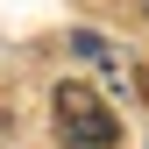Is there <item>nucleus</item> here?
<instances>
[{
	"label": "nucleus",
	"instance_id": "f03ea898",
	"mask_svg": "<svg viewBox=\"0 0 149 149\" xmlns=\"http://www.w3.org/2000/svg\"><path fill=\"white\" fill-rule=\"evenodd\" d=\"M142 14H149V0H142Z\"/></svg>",
	"mask_w": 149,
	"mask_h": 149
},
{
	"label": "nucleus",
	"instance_id": "f257e3e1",
	"mask_svg": "<svg viewBox=\"0 0 149 149\" xmlns=\"http://www.w3.org/2000/svg\"><path fill=\"white\" fill-rule=\"evenodd\" d=\"M50 121H57V142H64V149H114V142H121V121L107 114V100H100L92 85H57Z\"/></svg>",
	"mask_w": 149,
	"mask_h": 149
}]
</instances>
